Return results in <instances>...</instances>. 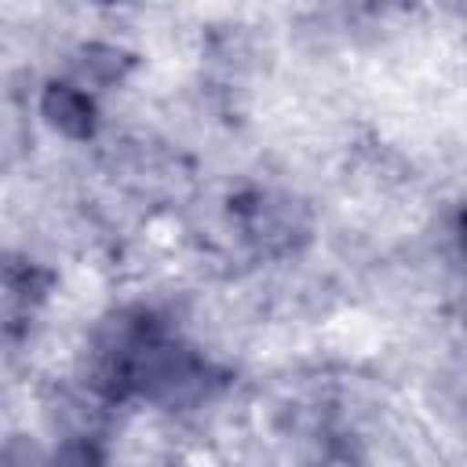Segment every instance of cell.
<instances>
[{
	"label": "cell",
	"mask_w": 467,
	"mask_h": 467,
	"mask_svg": "<svg viewBox=\"0 0 467 467\" xmlns=\"http://www.w3.org/2000/svg\"><path fill=\"white\" fill-rule=\"evenodd\" d=\"M44 109L69 135H88L91 131V102L80 91H73V88H51Z\"/></svg>",
	"instance_id": "1"
}]
</instances>
